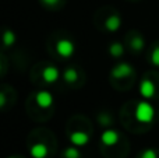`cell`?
<instances>
[{
  "mask_svg": "<svg viewBox=\"0 0 159 158\" xmlns=\"http://www.w3.org/2000/svg\"><path fill=\"white\" fill-rule=\"evenodd\" d=\"M135 116L140 122L149 123L154 119V108L148 102H140L135 109Z\"/></svg>",
  "mask_w": 159,
  "mask_h": 158,
  "instance_id": "obj_1",
  "label": "cell"
},
{
  "mask_svg": "<svg viewBox=\"0 0 159 158\" xmlns=\"http://www.w3.org/2000/svg\"><path fill=\"white\" fill-rule=\"evenodd\" d=\"M57 52L64 58H69V56H71L74 53V45L70 41H67V39H63V41H60L57 44Z\"/></svg>",
  "mask_w": 159,
  "mask_h": 158,
  "instance_id": "obj_2",
  "label": "cell"
},
{
  "mask_svg": "<svg viewBox=\"0 0 159 158\" xmlns=\"http://www.w3.org/2000/svg\"><path fill=\"white\" fill-rule=\"evenodd\" d=\"M36 102H38V105H41L42 108H48V106L52 105L53 98H52V95H50L49 92L41 91L38 95H36Z\"/></svg>",
  "mask_w": 159,
  "mask_h": 158,
  "instance_id": "obj_3",
  "label": "cell"
},
{
  "mask_svg": "<svg viewBox=\"0 0 159 158\" xmlns=\"http://www.w3.org/2000/svg\"><path fill=\"white\" fill-rule=\"evenodd\" d=\"M119 140V134L115 130H106L102 134V143L106 146H113Z\"/></svg>",
  "mask_w": 159,
  "mask_h": 158,
  "instance_id": "obj_4",
  "label": "cell"
},
{
  "mask_svg": "<svg viewBox=\"0 0 159 158\" xmlns=\"http://www.w3.org/2000/svg\"><path fill=\"white\" fill-rule=\"evenodd\" d=\"M154 86H152L149 81H144L143 84H141V94L144 95V97H147V98H149V97H152L154 95Z\"/></svg>",
  "mask_w": 159,
  "mask_h": 158,
  "instance_id": "obj_5",
  "label": "cell"
},
{
  "mask_svg": "<svg viewBox=\"0 0 159 158\" xmlns=\"http://www.w3.org/2000/svg\"><path fill=\"white\" fill-rule=\"evenodd\" d=\"M71 142L77 146H84L88 142V136L84 133H74L71 136Z\"/></svg>",
  "mask_w": 159,
  "mask_h": 158,
  "instance_id": "obj_6",
  "label": "cell"
},
{
  "mask_svg": "<svg viewBox=\"0 0 159 158\" xmlns=\"http://www.w3.org/2000/svg\"><path fill=\"white\" fill-rule=\"evenodd\" d=\"M129 73H131V67H130L129 64H120V66H117L115 69L113 74L115 76H126V74H129Z\"/></svg>",
  "mask_w": 159,
  "mask_h": 158,
  "instance_id": "obj_7",
  "label": "cell"
},
{
  "mask_svg": "<svg viewBox=\"0 0 159 158\" xmlns=\"http://www.w3.org/2000/svg\"><path fill=\"white\" fill-rule=\"evenodd\" d=\"M43 76H45V78H46L48 81H55L56 78H57V70L53 69V67H49V69L45 70Z\"/></svg>",
  "mask_w": 159,
  "mask_h": 158,
  "instance_id": "obj_8",
  "label": "cell"
},
{
  "mask_svg": "<svg viewBox=\"0 0 159 158\" xmlns=\"http://www.w3.org/2000/svg\"><path fill=\"white\" fill-rule=\"evenodd\" d=\"M32 156L35 158H43L46 156V148L43 146H35L32 148Z\"/></svg>",
  "mask_w": 159,
  "mask_h": 158,
  "instance_id": "obj_9",
  "label": "cell"
},
{
  "mask_svg": "<svg viewBox=\"0 0 159 158\" xmlns=\"http://www.w3.org/2000/svg\"><path fill=\"white\" fill-rule=\"evenodd\" d=\"M119 25H120V20H119L117 17H112V18L107 20L106 27L109 28V30L115 31V30H117V28H119Z\"/></svg>",
  "mask_w": 159,
  "mask_h": 158,
  "instance_id": "obj_10",
  "label": "cell"
},
{
  "mask_svg": "<svg viewBox=\"0 0 159 158\" xmlns=\"http://www.w3.org/2000/svg\"><path fill=\"white\" fill-rule=\"evenodd\" d=\"M110 52H112L113 56H119L121 52H123V48H121L120 45L115 44V45H112V48H110Z\"/></svg>",
  "mask_w": 159,
  "mask_h": 158,
  "instance_id": "obj_11",
  "label": "cell"
},
{
  "mask_svg": "<svg viewBox=\"0 0 159 158\" xmlns=\"http://www.w3.org/2000/svg\"><path fill=\"white\" fill-rule=\"evenodd\" d=\"M64 156H66L67 158H78L80 154H78L77 150H74V148H69V150H66Z\"/></svg>",
  "mask_w": 159,
  "mask_h": 158,
  "instance_id": "obj_12",
  "label": "cell"
},
{
  "mask_svg": "<svg viewBox=\"0 0 159 158\" xmlns=\"http://www.w3.org/2000/svg\"><path fill=\"white\" fill-rule=\"evenodd\" d=\"M143 158H157V153L154 150H147V151H144Z\"/></svg>",
  "mask_w": 159,
  "mask_h": 158,
  "instance_id": "obj_13",
  "label": "cell"
},
{
  "mask_svg": "<svg viewBox=\"0 0 159 158\" xmlns=\"http://www.w3.org/2000/svg\"><path fill=\"white\" fill-rule=\"evenodd\" d=\"M154 63L159 64V49H157L155 50V53H154Z\"/></svg>",
  "mask_w": 159,
  "mask_h": 158,
  "instance_id": "obj_14",
  "label": "cell"
},
{
  "mask_svg": "<svg viewBox=\"0 0 159 158\" xmlns=\"http://www.w3.org/2000/svg\"><path fill=\"white\" fill-rule=\"evenodd\" d=\"M43 2H45V3H48V4H50V3H55L56 0H43Z\"/></svg>",
  "mask_w": 159,
  "mask_h": 158,
  "instance_id": "obj_15",
  "label": "cell"
}]
</instances>
